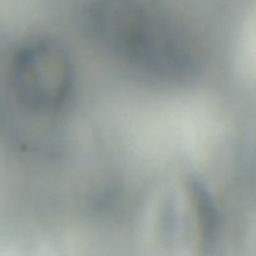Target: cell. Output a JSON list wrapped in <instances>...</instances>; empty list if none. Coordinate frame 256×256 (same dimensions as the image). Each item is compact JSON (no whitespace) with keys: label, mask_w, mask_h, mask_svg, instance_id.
I'll list each match as a JSON object with an SVG mask.
<instances>
[{"label":"cell","mask_w":256,"mask_h":256,"mask_svg":"<svg viewBox=\"0 0 256 256\" xmlns=\"http://www.w3.org/2000/svg\"><path fill=\"white\" fill-rule=\"evenodd\" d=\"M72 84L69 56L54 42H30L12 60V90L20 104L32 112L48 114L64 106Z\"/></svg>","instance_id":"obj_2"},{"label":"cell","mask_w":256,"mask_h":256,"mask_svg":"<svg viewBox=\"0 0 256 256\" xmlns=\"http://www.w3.org/2000/svg\"><path fill=\"white\" fill-rule=\"evenodd\" d=\"M92 20L100 39L139 69L179 76L194 66L189 45L136 0H98Z\"/></svg>","instance_id":"obj_1"}]
</instances>
